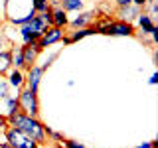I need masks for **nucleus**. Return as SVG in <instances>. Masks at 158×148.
<instances>
[{"instance_id":"obj_1","label":"nucleus","mask_w":158,"mask_h":148,"mask_svg":"<svg viewBox=\"0 0 158 148\" xmlns=\"http://www.w3.org/2000/svg\"><path fill=\"white\" fill-rule=\"evenodd\" d=\"M6 121H8V125H14L16 128H20L24 134H28L34 142H38V144H46V140H48V136H46V125H44L40 118L28 117V115H24V113L16 111L14 115L6 117Z\"/></svg>"},{"instance_id":"obj_2","label":"nucleus","mask_w":158,"mask_h":148,"mask_svg":"<svg viewBox=\"0 0 158 148\" xmlns=\"http://www.w3.org/2000/svg\"><path fill=\"white\" fill-rule=\"evenodd\" d=\"M93 28H95V34H105V36H136L135 26L123 20H103L99 24H93Z\"/></svg>"},{"instance_id":"obj_3","label":"nucleus","mask_w":158,"mask_h":148,"mask_svg":"<svg viewBox=\"0 0 158 148\" xmlns=\"http://www.w3.org/2000/svg\"><path fill=\"white\" fill-rule=\"evenodd\" d=\"M18 109L20 113H24V115L28 117H40V101H38V93L30 91V89L24 85L20 87V93H18Z\"/></svg>"},{"instance_id":"obj_4","label":"nucleus","mask_w":158,"mask_h":148,"mask_svg":"<svg viewBox=\"0 0 158 148\" xmlns=\"http://www.w3.org/2000/svg\"><path fill=\"white\" fill-rule=\"evenodd\" d=\"M4 136H6V142L12 148H36L38 142H34L28 134H24L20 128H16L14 125H6L4 126Z\"/></svg>"},{"instance_id":"obj_5","label":"nucleus","mask_w":158,"mask_h":148,"mask_svg":"<svg viewBox=\"0 0 158 148\" xmlns=\"http://www.w3.org/2000/svg\"><path fill=\"white\" fill-rule=\"evenodd\" d=\"M20 51H22V57H24V69H28L36 63L38 56L44 51V47H40L38 42H32V43H24L22 47H20Z\"/></svg>"},{"instance_id":"obj_6","label":"nucleus","mask_w":158,"mask_h":148,"mask_svg":"<svg viewBox=\"0 0 158 148\" xmlns=\"http://www.w3.org/2000/svg\"><path fill=\"white\" fill-rule=\"evenodd\" d=\"M63 28H56V26H48L46 28V32L40 36L38 39V43H40V47H48V46H53V43H57V42H61V38H63Z\"/></svg>"},{"instance_id":"obj_7","label":"nucleus","mask_w":158,"mask_h":148,"mask_svg":"<svg viewBox=\"0 0 158 148\" xmlns=\"http://www.w3.org/2000/svg\"><path fill=\"white\" fill-rule=\"evenodd\" d=\"M142 14V8H138L135 6V4H127V6H117L115 10V20H123V22H128V24H132L135 20L138 18Z\"/></svg>"},{"instance_id":"obj_8","label":"nucleus","mask_w":158,"mask_h":148,"mask_svg":"<svg viewBox=\"0 0 158 148\" xmlns=\"http://www.w3.org/2000/svg\"><path fill=\"white\" fill-rule=\"evenodd\" d=\"M44 67H40V65H32L28 69V75H26V81H24V85H26L30 91H34V93H38V89H40V81H42V77H44Z\"/></svg>"},{"instance_id":"obj_9","label":"nucleus","mask_w":158,"mask_h":148,"mask_svg":"<svg viewBox=\"0 0 158 148\" xmlns=\"http://www.w3.org/2000/svg\"><path fill=\"white\" fill-rule=\"evenodd\" d=\"M97 10H91V12H83V14H79V16L73 20V22H69L71 24V28H89V26H93L95 24V20H97Z\"/></svg>"},{"instance_id":"obj_10","label":"nucleus","mask_w":158,"mask_h":148,"mask_svg":"<svg viewBox=\"0 0 158 148\" xmlns=\"http://www.w3.org/2000/svg\"><path fill=\"white\" fill-rule=\"evenodd\" d=\"M91 34H95V28H93V26H89V28H79V30H75V32H71L69 36H65V34H63L61 42H63V46H69V43H75V42H79L81 38L91 36Z\"/></svg>"},{"instance_id":"obj_11","label":"nucleus","mask_w":158,"mask_h":148,"mask_svg":"<svg viewBox=\"0 0 158 148\" xmlns=\"http://www.w3.org/2000/svg\"><path fill=\"white\" fill-rule=\"evenodd\" d=\"M52 26H56V28H63V30L69 26L67 12H63V10L59 8V6H52Z\"/></svg>"},{"instance_id":"obj_12","label":"nucleus","mask_w":158,"mask_h":148,"mask_svg":"<svg viewBox=\"0 0 158 148\" xmlns=\"http://www.w3.org/2000/svg\"><path fill=\"white\" fill-rule=\"evenodd\" d=\"M12 53L14 49H0V77H6L12 69Z\"/></svg>"},{"instance_id":"obj_13","label":"nucleus","mask_w":158,"mask_h":148,"mask_svg":"<svg viewBox=\"0 0 158 148\" xmlns=\"http://www.w3.org/2000/svg\"><path fill=\"white\" fill-rule=\"evenodd\" d=\"M136 22H138V26H140V30H142V34H148V36H152L154 32H158L156 30V26H154V20H152L148 14L142 10V14L136 18Z\"/></svg>"},{"instance_id":"obj_14","label":"nucleus","mask_w":158,"mask_h":148,"mask_svg":"<svg viewBox=\"0 0 158 148\" xmlns=\"http://www.w3.org/2000/svg\"><path fill=\"white\" fill-rule=\"evenodd\" d=\"M6 77H8V85H10V87H16V89L24 87V81H26V77H24L22 69H14V67H12Z\"/></svg>"},{"instance_id":"obj_15","label":"nucleus","mask_w":158,"mask_h":148,"mask_svg":"<svg viewBox=\"0 0 158 148\" xmlns=\"http://www.w3.org/2000/svg\"><path fill=\"white\" fill-rule=\"evenodd\" d=\"M57 6L63 12H79L83 8V0H57Z\"/></svg>"},{"instance_id":"obj_16","label":"nucleus","mask_w":158,"mask_h":148,"mask_svg":"<svg viewBox=\"0 0 158 148\" xmlns=\"http://www.w3.org/2000/svg\"><path fill=\"white\" fill-rule=\"evenodd\" d=\"M49 8V0H32V10L36 14H42Z\"/></svg>"},{"instance_id":"obj_17","label":"nucleus","mask_w":158,"mask_h":148,"mask_svg":"<svg viewBox=\"0 0 158 148\" xmlns=\"http://www.w3.org/2000/svg\"><path fill=\"white\" fill-rule=\"evenodd\" d=\"M10 97V85L4 77H0V101H6Z\"/></svg>"},{"instance_id":"obj_18","label":"nucleus","mask_w":158,"mask_h":148,"mask_svg":"<svg viewBox=\"0 0 158 148\" xmlns=\"http://www.w3.org/2000/svg\"><path fill=\"white\" fill-rule=\"evenodd\" d=\"M63 146H65V148H87V146H83L81 142L71 140V138H65V140H63Z\"/></svg>"},{"instance_id":"obj_19","label":"nucleus","mask_w":158,"mask_h":148,"mask_svg":"<svg viewBox=\"0 0 158 148\" xmlns=\"http://www.w3.org/2000/svg\"><path fill=\"white\" fill-rule=\"evenodd\" d=\"M57 56H59V53L56 51V53H52V56H49V59H46V63L42 65V67H44V71H48V67L52 65V61H53V59H57Z\"/></svg>"},{"instance_id":"obj_20","label":"nucleus","mask_w":158,"mask_h":148,"mask_svg":"<svg viewBox=\"0 0 158 148\" xmlns=\"http://www.w3.org/2000/svg\"><path fill=\"white\" fill-rule=\"evenodd\" d=\"M148 2H150V0H132L131 4H135V6H138V8H142V10H144Z\"/></svg>"},{"instance_id":"obj_21","label":"nucleus","mask_w":158,"mask_h":148,"mask_svg":"<svg viewBox=\"0 0 158 148\" xmlns=\"http://www.w3.org/2000/svg\"><path fill=\"white\" fill-rule=\"evenodd\" d=\"M2 46H8V47H10V42H8L6 38H4V34H0V49H4Z\"/></svg>"},{"instance_id":"obj_22","label":"nucleus","mask_w":158,"mask_h":148,"mask_svg":"<svg viewBox=\"0 0 158 148\" xmlns=\"http://www.w3.org/2000/svg\"><path fill=\"white\" fill-rule=\"evenodd\" d=\"M113 2H115L117 6H127V4H131L132 0H113Z\"/></svg>"},{"instance_id":"obj_23","label":"nucleus","mask_w":158,"mask_h":148,"mask_svg":"<svg viewBox=\"0 0 158 148\" xmlns=\"http://www.w3.org/2000/svg\"><path fill=\"white\" fill-rule=\"evenodd\" d=\"M8 125V121H6V117L4 115H0V130H4V126Z\"/></svg>"},{"instance_id":"obj_24","label":"nucleus","mask_w":158,"mask_h":148,"mask_svg":"<svg viewBox=\"0 0 158 148\" xmlns=\"http://www.w3.org/2000/svg\"><path fill=\"white\" fill-rule=\"evenodd\" d=\"M148 83H150V85H156V83H158V73H152V77H150Z\"/></svg>"},{"instance_id":"obj_25","label":"nucleus","mask_w":158,"mask_h":148,"mask_svg":"<svg viewBox=\"0 0 158 148\" xmlns=\"http://www.w3.org/2000/svg\"><path fill=\"white\" fill-rule=\"evenodd\" d=\"M0 148H12V146H10L8 142H0Z\"/></svg>"},{"instance_id":"obj_26","label":"nucleus","mask_w":158,"mask_h":148,"mask_svg":"<svg viewBox=\"0 0 158 148\" xmlns=\"http://www.w3.org/2000/svg\"><path fill=\"white\" fill-rule=\"evenodd\" d=\"M49 6H57V0H49Z\"/></svg>"},{"instance_id":"obj_27","label":"nucleus","mask_w":158,"mask_h":148,"mask_svg":"<svg viewBox=\"0 0 158 148\" xmlns=\"http://www.w3.org/2000/svg\"><path fill=\"white\" fill-rule=\"evenodd\" d=\"M36 148H44V144H38V146H36Z\"/></svg>"}]
</instances>
